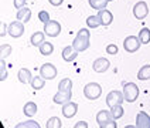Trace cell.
<instances>
[{"label":"cell","instance_id":"obj_1","mask_svg":"<svg viewBox=\"0 0 150 128\" xmlns=\"http://www.w3.org/2000/svg\"><path fill=\"white\" fill-rule=\"evenodd\" d=\"M89 39H91L89 30H88V29H81V30L78 31V34H76V37L74 39L72 47H74L78 53L85 51L89 47Z\"/></svg>","mask_w":150,"mask_h":128},{"label":"cell","instance_id":"obj_2","mask_svg":"<svg viewBox=\"0 0 150 128\" xmlns=\"http://www.w3.org/2000/svg\"><path fill=\"white\" fill-rule=\"evenodd\" d=\"M102 94V87L98 83H88V84L83 87V95L88 98V100H98Z\"/></svg>","mask_w":150,"mask_h":128},{"label":"cell","instance_id":"obj_3","mask_svg":"<svg viewBox=\"0 0 150 128\" xmlns=\"http://www.w3.org/2000/svg\"><path fill=\"white\" fill-rule=\"evenodd\" d=\"M123 95L127 102H134L139 97V87L134 83H126L123 84Z\"/></svg>","mask_w":150,"mask_h":128},{"label":"cell","instance_id":"obj_4","mask_svg":"<svg viewBox=\"0 0 150 128\" xmlns=\"http://www.w3.org/2000/svg\"><path fill=\"white\" fill-rule=\"evenodd\" d=\"M142 46V41L139 39V36H127L125 40H123V49H125L127 53H136V51L140 49Z\"/></svg>","mask_w":150,"mask_h":128},{"label":"cell","instance_id":"obj_5","mask_svg":"<svg viewBox=\"0 0 150 128\" xmlns=\"http://www.w3.org/2000/svg\"><path fill=\"white\" fill-rule=\"evenodd\" d=\"M7 33L10 34L11 37H14V39L21 37V36L24 34V23L20 21V20H16V21L10 23V24L7 26Z\"/></svg>","mask_w":150,"mask_h":128},{"label":"cell","instance_id":"obj_6","mask_svg":"<svg viewBox=\"0 0 150 128\" xmlns=\"http://www.w3.org/2000/svg\"><path fill=\"white\" fill-rule=\"evenodd\" d=\"M40 76L45 80H54L57 77V68L51 63H45L40 67Z\"/></svg>","mask_w":150,"mask_h":128},{"label":"cell","instance_id":"obj_7","mask_svg":"<svg viewBox=\"0 0 150 128\" xmlns=\"http://www.w3.org/2000/svg\"><path fill=\"white\" fill-rule=\"evenodd\" d=\"M125 100V95L123 93H120V91H110V93L106 95V104H108L109 108H112V107H115V105H119V104H122Z\"/></svg>","mask_w":150,"mask_h":128},{"label":"cell","instance_id":"obj_8","mask_svg":"<svg viewBox=\"0 0 150 128\" xmlns=\"http://www.w3.org/2000/svg\"><path fill=\"white\" fill-rule=\"evenodd\" d=\"M149 14V6L146 1H137L133 7V16L137 20H143L144 17Z\"/></svg>","mask_w":150,"mask_h":128},{"label":"cell","instance_id":"obj_9","mask_svg":"<svg viewBox=\"0 0 150 128\" xmlns=\"http://www.w3.org/2000/svg\"><path fill=\"white\" fill-rule=\"evenodd\" d=\"M44 33L50 37H57L61 33V24L55 20H50L48 23L44 24Z\"/></svg>","mask_w":150,"mask_h":128},{"label":"cell","instance_id":"obj_10","mask_svg":"<svg viewBox=\"0 0 150 128\" xmlns=\"http://www.w3.org/2000/svg\"><path fill=\"white\" fill-rule=\"evenodd\" d=\"M109 67H110V61L108 59H105V57H99V59H96L93 61V64H92V68H93V71L95 73H105V71H108Z\"/></svg>","mask_w":150,"mask_h":128},{"label":"cell","instance_id":"obj_11","mask_svg":"<svg viewBox=\"0 0 150 128\" xmlns=\"http://www.w3.org/2000/svg\"><path fill=\"white\" fill-rule=\"evenodd\" d=\"M62 115L65 117V118H72L75 114L78 112V104L74 101H68L65 104H62Z\"/></svg>","mask_w":150,"mask_h":128},{"label":"cell","instance_id":"obj_12","mask_svg":"<svg viewBox=\"0 0 150 128\" xmlns=\"http://www.w3.org/2000/svg\"><path fill=\"white\" fill-rule=\"evenodd\" d=\"M71 98H72V91H68V90H58V93L54 95V98H52V101L55 102V104H65V102L71 101Z\"/></svg>","mask_w":150,"mask_h":128},{"label":"cell","instance_id":"obj_13","mask_svg":"<svg viewBox=\"0 0 150 128\" xmlns=\"http://www.w3.org/2000/svg\"><path fill=\"white\" fill-rule=\"evenodd\" d=\"M113 119L112 117V114H110V111H106V110H100L98 114H96V122H98V125L100 128H103L108 122H110Z\"/></svg>","mask_w":150,"mask_h":128},{"label":"cell","instance_id":"obj_14","mask_svg":"<svg viewBox=\"0 0 150 128\" xmlns=\"http://www.w3.org/2000/svg\"><path fill=\"white\" fill-rule=\"evenodd\" d=\"M136 127L137 128H150V115L144 111H139L136 115Z\"/></svg>","mask_w":150,"mask_h":128},{"label":"cell","instance_id":"obj_15","mask_svg":"<svg viewBox=\"0 0 150 128\" xmlns=\"http://www.w3.org/2000/svg\"><path fill=\"white\" fill-rule=\"evenodd\" d=\"M98 16L100 19V24L102 26H109L113 20V14L109 11L108 9H102V10H98Z\"/></svg>","mask_w":150,"mask_h":128},{"label":"cell","instance_id":"obj_16","mask_svg":"<svg viewBox=\"0 0 150 128\" xmlns=\"http://www.w3.org/2000/svg\"><path fill=\"white\" fill-rule=\"evenodd\" d=\"M76 57H78V51L75 50L72 46H67V47H64V50H62V59L65 60L67 63L74 61Z\"/></svg>","mask_w":150,"mask_h":128},{"label":"cell","instance_id":"obj_17","mask_svg":"<svg viewBox=\"0 0 150 128\" xmlns=\"http://www.w3.org/2000/svg\"><path fill=\"white\" fill-rule=\"evenodd\" d=\"M17 77H18V81H20L21 84H28V83H31V80H33L31 71H30L28 68H20L18 73H17Z\"/></svg>","mask_w":150,"mask_h":128},{"label":"cell","instance_id":"obj_18","mask_svg":"<svg viewBox=\"0 0 150 128\" xmlns=\"http://www.w3.org/2000/svg\"><path fill=\"white\" fill-rule=\"evenodd\" d=\"M17 20H20V21H23V23H28L30 21V19H31V10L28 7H21L17 10Z\"/></svg>","mask_w":150,"mask_h":128},{"label":"cell","instance_id":"obj_19","mask_svg":"<svg viewBox=\"0 0 150 128\" xmlns=\"http://www.w3.org/2000/svg\"><path fill=\"white\" fill-rule=\"evenodd\" d=\"M23 112H24V115H27V117H33L34 114L37 112V104L33 101L25 102L24 107H23Z\"/></svg>","mask_w":150,"mask_h":128},{"label":"cell","instance_id":"obj_20","mask_svg":"<svg viewBox=\"0 0 150 128\" xmlns=\"http://www.w3.org/2000/svg\"><path fill=\"white\" fill-rule=\"evenodd\" d=\"M44 34L42 31H35V33L31 34V37H30V41H31V46H35V47H38L42 41H45L44 40Z\"/></svg>","mask_w":150,"mask_h":128},{"label":"cell","instance_id":"obj_21","mask_svg":"<svg viewBox=\"0 0 150 128\" xmlns=\"http://www.w3.org/2000/svg\"><path fill=\"white\" fill-rule=\"evenodd\" d=\"M38 50H40V53H41L42 56H50V54H52V51H54V46L48 41H42L38 46Z\"/></svg>","mask_w":150,"mask_h":128},{"label":"cell","instance_id":"obj_22","mask_svg":"<svg viewBox=\"0 0 150 128\" xmlns=\"http://www.w3.org/2000/svg\"><path fill=\"white\" fill-rule=\"evenodd\" d=\"M137 78H139L140 81L150 80V64H146V66H143V67L139 70V73H137Z\"/></svg>","mask_w":150,"mask_h":128},{"label":"cell","instance_id":"obj_23","mask_svg":"<svg viewBox=\"0 0 150 128\" xmlns=\"http://www.w3.org/2000/svg\"><path fill=\"white\" fill-rule=\"evenodd\" d=\"M31 87H33V90H41L44 88V85H45V78H42L41 76H35L33 77V80H31Z\"/></svg>","mask_w":150,"mask_h":128},{"label":"cell","instance_id":"obj_24","mask_svg":"<svg viewBox=\"0 0 150 128\" xmlns=\"http://www.w3.org/2000/svg\"><path fill=\"white\" fill-rule=\"evenodd\" d=\"M110 114H112L113 119L122 118V117H123V114H125V110H123L122 104H119V105H115V107H112V108H110Z\"/></svg>","mask_w":150,"mask_h":128},{"label":"cell","instance_id":"obj_25","mask_svg":"<svg viewBox=\"0 0 150 128\" xmlns=\"http://www.w3.org/2000/svg\"><path fill=\"white\" fill-rule=\"evenodd\" d=\"M89 1V6L95 10H102V9H106V4L109 1L108 0H88Z\"/></svg>","mask_w":150,"mask_h":128},{"label":"cell","instance_id":"obj_26","mask_svg":"<svg viewBox=\"0 0 150 128\" xmlns=\"http://www.w3.org/2000/svg\"><path fill=\"white\" fill-rule=\"evenodd\" d=\"M139 39H140L142 44H149L150 43V30L147 27H144L139 31Z\"/></svg>","mask_w":150,"mask_h":128},{"label":"cell","instance_id":"obj_27","mask_svg":"<svg viewBox=\"0 0 150 128\" xmlns=\"http://www.w3.org/2000/svg\"><path fill=\"white\" fill-rule=\"evenodd\" d=\"M86 24H88L89 29H96L98 26H102L100 24V19H99L98 14H96V16H89L88 17V19H86Z\"/></svg>","mask_w":150,"mask_h":128},{"label":"cell","instance_id":"obj_28","mask_svg":"<svg viewBox=\"0 0 150 128\" xmlns=\"http://www.w3.org/2000/svg\"><path fill=\"white\" fill-rule=\"evenodd\" d=\"M16 128H40V124L35 122L34 119H28V121H24V122L17 124Z\"/></svg>","mask_w":150,"mask_h":128},{"label":"cell","instance_id":"obj_29","mask_svg":"<svg viewBox=\"0 0 150 128\" xmlns=\"http://www.w3.org/2000/svg\"><path fill=\"white\" fill-rule=\"evenodd\" d=\"M47 128H61L62 124H61V119L58 117H51L48 121H47Z\"/></svg>","mask_w":150,"mask_h":128},{"label":"cell","instance_id":"obj_30","mask_svg":"<svg viewBox=\"0 0 150 128\" xmlns=\"http://www.w3.org/2000/svg\"><path fill=\"white\" fill-rule=\"evenodd\" d=\"M58 90H68V91H72V81L69 78H64L61 80L58 84Z\"/></svg>","mask_w":150,"mask_h":128},{"label":"cell","instance_id":"obj_31","mask_svg":"<svg viewBox=\"0 0 150 128\" xmlns=\"http://www.w3.org/2000/svg\"><path fill=\"white\" fill-rule=\"evenodd\" d=\"M11 46L10 44H1L0 46V56H1V59H4V57H7L11 54Z\"/></svg>","mask_w":150,"mask_h":128},{"label":"cell","instance_id":"obj_32","mask_svg":"<svg viewBox=\"0 0 150 128\" xmlns=\"http://www.w3.org/2000/svg\"><path fill=\"white\" fill-rule=\"evenodd\" d=\"M7 78V71H6V61L4 59H1L0 61V80L1 81H4Z\"/></svg>","mask_w":150,"mask_h":128},{"label":"cell","instance_id":"obj_33","mask_svg":"<svg viewBox=\"0 0 150 128\" xmlns=\"http://www.w3.org/2000/svg\"><path fill=\"white\" fill-rule=\"evenodd\" d=\"M38 20L41 21V23H48L50 21V13L48 11H45V10H41V11H38Z\"/></svg>","mask_w":150,"mask_h":128},{"label":"cell","instance_id":"obj_34","mask_svg":"<svg viewBox=\"0 0 150 128\" xmlns=\"http://www.w3.org/2000/svg\"><path fill=\"white\" fill-rule=\"evenodd\" d=\"M117 51H119V49H117L116 44H108V46H106V53H108V54H110V56H115V54H117Z\"/></svg>","mask_w":150,"mask_h":128},{"label":"cell","instance_id":"obj_35","mask_svg":"<svg viewBox=\"0 0 150 128\" xmlns=\"http://www.w3.org/2000/svg\"><path fill=\"white\" fill-rule=\"evenodd\" d=\"M25 1H27V0H14L13 3H14V7L18 10V9L24 7V6H25Z\"/></svg>","mask_w":150,"mask_h":128},{"label":"cell","instance_id":"obj_36","mask_svg":"<svg viewBox=\"0 0 150 128\" xmlns=\"http://www.w3.org/2000/svg\"><path fill=\"white\" fill-rule=\"evenodd\" d=\"M48 1H50L51 6H54V7H58V6H61L64 3V0H48Z\"/></svg>","mask_w":150,"mask_h":128},{"label":"cell","instance_id":"obj_37","mask_svg":"<svg viewBox=\"0 0 150 128\" xmlns=\"http://www.w3.org/2000/svg\"><path fill=\"white\" fill-rule=\"evenodd\" d=\"M75 128H88V124L85 122V121H79V122H76L74 125Z\"/></svg>","mask_w":150,"mask_h":128},{"label":"cell","instance_id":"obj_38","mask_svg":"<svg viewBox=\"0 0 150 128\" xmlns=\"http://www.w3.org/2000/svg\"><path fill=\"white\" fill-rule=\"evenodd\" d=\"M6 34V24L4 23H1V37Z\"/></svg>","mask_w":150,"mask_h":128},{"label":"cell","instance_id":"obj_39","mask_svg":"<svg viewBox=\"0 0 150 128\" xmlns=\"http://www.w3.org/2000/svg\"><path fill=\"white\" fill-rule=\"evenodd\" d=\"M108 1H113V0H108Z\"/></svg>","mask_w":150,"mask_h":128}]
</instances>
